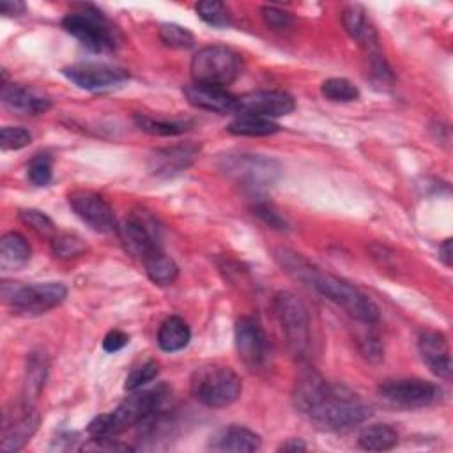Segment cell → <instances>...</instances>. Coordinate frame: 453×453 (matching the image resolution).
Segmentation results:
<instances>
[{"label":"cell","mask_w":453,"mask_h":453,"mask_svg":"<svg viewBox=\"0 0 453 453\" xmlns=\"http://www.w3.org/2000/svg\"><path fill=\"white\" fill-rule=\"evenodd\" d=\"M294 407L329 432L350 430L370 416V407L347 386L326 380L315 370H303L292 389Z\"/></svg>","instance_id":"1"},{"label":"cell","mask_w":453,"mask_h":453,"mask_svg":"<svg viewBox=\"0 0 453 453\" xmlns=\"http://www.w3.org/2000/svg\"><path fill=\"white\" fill-rule=\"evenodd\" d=\"M276 260L288 274L306 283L331 303L343 308L352 319L366 326H372L379 320L377 304L349 281L319 271V267L304 260L299 253L288 250H276Z\"/></svg>","instance_id":"2"},{"label":"cell","mask_w":453,"mask_h":453,"mask_svg":"<svg viewBox=\"0 0 453 453\" xmlns=\"http://www.w3.org/2000/svg\"><path fill=\"white\" fill-rule=\"evenodd\" d=\"M131 393L133 395L120 402L113 412L99 414L88 423L87 432L90 437L113 439L131 426H142L152 421L165 412L166 402L172 395L166 384H157L156 388L142 391L136 389Z\"/></svg>","instance_id":"3"},{"label":"cell","mask_w":453,"mask_h":453,"mask_svg":"<svg viewBox=\"0 0 453 453\" xmlns=\"http://www.w3.org/2000/svg\"><path fill=\"white\" fill-rule=\"evenodd\" d=\"M218 168L226 179L251 193L271 188L281 177V165L276 159L251 152L223 154Z\"/></svg>","instance_id":"4"},{"label":"cell","mask_w":453,"mask_h":453,"mask_svg":"<svg viewBox=\"0 0 453 453\" xmlns=\"http://www.w3.org/2000/svg\"><path fill=\"white\" fill-rule=\"evenodd\" d=\"M191 395L205 407L232 405L242 391L241 377L228 366L205 365L191 375Z\"/></svg>","instance_id":"5"},{"label":"cell","mask_w":453,"mask_h":453,"mask_svg":"<svg viewBox=\"0 0 453 453\" xmlns=\"http://www.w3.org/2000/svg\"><path fill=\"white\" fill-rule=\"evenodd\" d=\"M62 27L90 51L106 53L119 46V34L115 27L101 11L90 5L67 12L62 19Z\"/></svg>","instance_id":"6"},{"label":"cell","mask_w":453,"mask_h":453,"mask_svg":"<svg viewBox=\"0 0 453 453\" xmlns=\"http://www.w3.org/2000/svg\"><path fill=\"white\" fill-rule=\"evenodd\" d=\"M189 71L193 83L226 88L241 74V57L228 46H203L193 55Z\"/></svg>","instance_id":"7"},{"label":"cell","mask_w":453,"mask_h":453,"mask_svg":"<svg viewBox=\"0 0 453 453\" xmlns=\"http://www.w3.org/2000/svg\"><path fill=\"white\" fill-rule=\"evenodd\" d=\"M274 315L294 356L306 359L311 352V324L303 301L292 292H278L273 299Z\"/></svg>","instance_id":"8"},{"label":"cell","mask_w":453,"mask_h":453,"mask_svg":"<svg viewBox=\"0 0 453 453\" xmlns=\"http://www.w3.org/2000/svg\"><path fill=\"white\" fill-rule=\"evenodd\" d=\"M67 296V288L58 281L46 283H18L4 281L2 297L18 311L25 313H44L58 306Z\"/></svg>","instance_id":"9"},{"label":"cell","mask_w":453,"mask_h":453,"mask_svg":"<svg viewBox=\"0 0 453 453\" xmlns=\"http://www.w3.org/2000/svg\"><path fill=\"white\" fill-rule=\"evenodd\" d=\"M41 416L32 400L21 398L9 403L2 414L0 449L7 453L19 451L39 426Z\"/></svg>","instance_id":"10"},{"label":"cell","mask_w":453,"mask_h":453,"mask_svg":"<svg viewBox=\"0 0 453 453\" xmlns=\"http://www.w3.org/2000/svg\"><path fill=\"white\" fill-rule=\"evenodd\" d=\"M117 234L124 250L136 258L143 260L156 250H161L157 221L145 209L131 211L122 223L117 225Z\"/></svg>","instance_id":"11"},{"label":"cell","mask_w":453,"mask_h":453,"mask_svg":"<svg viewBox=\"0 0 453 453\" xmlns=\"http://www.w3.org/2000/svg\"><path fill=\"white\" fill-rule=\"evenodd\" d=\"M234 343L239 359L251 372H262L269 365L271 345L264 327L253 317H241L234 327Z\"/></svg>","instance_id":"12"},{"label":"cell","mask_w":453,"mask_h":453,"mask_svg":"<svg viewBox=\"0 0 453 453\" xmlns=\"http://www.w3.org/2000/svg\"><path fill=\"white\" fill-rule=\"evenodd\" d=\"M379 395L402 409H421L441 400V389L425 379H388L380 382Z\"/></svg>","instance_id":"13"},{"label":"cell","mask_w":453,"mask_h":453,"mask_svg":"<svg viewBox=\"0 0 453 453\" xmlns=\"http://www.w3.org/2000/svg\"><path fill=\"white\" fill-rule=\"evenodd\" d=\"M342 25L345 28V32L350 35V39H354L372 58V65L373 71L380 76H391L389 67L386 65V60L380 55L379 50V35L377 30L372 23V19L368 18L366 11L357 5V4H349L343 7L342 11Z\"/></svg>","instance_id":"14"},{"label":"cell","mask_w":453,"mask_h":453,"mask_svg":"<svg viewBox=\"0 0 453 453\" xmlns=\"http://www.w3.org/2000/svg\"><path fill=\"white\" fill-rule=\"evenodd\" d=\"M62 74L76 87L90 92L110 90L129 80V73L126 69L103 62H76L65 65Z\"/></svg>","instance_id":"15"},{"label":"cell","mask_w":453,"mask_h":453,"mask_svg":"<svg viewBox=\"0 0 453 453\" xmlns=\"http://www.w3.org/2000/svg\"><path fill=\"white\" fill-rule=\"evenodd\" d=\"M73 212L94 232L110 234L117 230V221L110 203L97 193L88 189H74L67 196Z\"/></svg>","instance_id":"16"},{"label":"cell","mask_w":453,"mask_h":453,"mask_svg":"<svg viewBox=\"0 0 453 453\" xmlns=\"http://www.w3.org/2000/svg\"><path fill=\"white\" fill-rule=\"evenodd\" d=\"M296 108L294 97L285 90H255L237 96L235 113H251L267 119L283 117Z\"/></svg>","instance_id":"17"},{"label":"cell","mask_w":453,"mask_h":453,"mask_svg":"<svg viewBox=\"0 0 453 453\" xmlns=\"http://www.w3.org/2000/svg\"><path fill=\"white\" fill-rule=\"evenodd\" d=\"M418 352L428 370L439 379H451V352L448 338L441 331H423L418 336Z\"/></svg>","instance_id":"18"},{"label":"cell","mask_w":453,"mask_h":453,"mask_svg":"<svg viewBox=\"0 0 453 453\" xmlns=\"http://www.w3.org/2000/svg\"><path fill=\"white\" fill-rule=\"evenodd\" d=\"M0 97L5 108L19 115H41L51 106L48 96L19 83H4Z\"/></svg>","instance_id":"19"},{"label":"cell","mask_w":453,"mask_h":453,"mask_svg":"<svg viewBox=\"0 0 453 453\" xmlns=\"http://www.w3.org/2000/svg\"><path fill=\"white\" fill-rule=\"evenodd\" d=\"M198 154L195 145H172L157 149L149 157V168L157 177H173L191 166Z\"/></svg>","instance_id":"20"},{"label":"cell","mask_w":453,"mask_h":453,"mask_svg":"<svg viewBox=\"0 0 453 453\" xmlns=\"http://www.w3.org/2000/svg\"><path fill=\"white\" fill-rule=\"evenodd\" d=\"M184 96L189 104L200 110L214 113H235L237 110V96L230 94L226 88L191 83L184 87Z\"/></svg>","instance_id":"21"},{"label":"cell","mask_w":453,"mask_h":453,"mask_svg":"<svg viewBox=\"0 0 453 453\" xmlns=\"http://www.w3.org/2000/svg\"><path fill=\"white\" fill-rule=\"evenodd\" d=\"M262 446V439L257 432L246 426H226L216 432L209 441V449L212 451H234V453H250L257 451Z\"/></svg>","instance_id":"22"},{"label":"cell","mask_w":453,"mask_h":453,"mask_svg":"<svg viewBox=\"0 0 453 453\" xmlns=\"http://www.w3.org/2000/svg\"><path fill=\"white\" fill-rule=\"evenodd\" d=\"M30 260V244L18 232H7L0 241L2 271H18Z\"/></svg>","instance_id":"23"},{"label":"cell","mask_w":453,"mask_h":453,"mask_svg":"<svg viewBox=\"0 0 453 453\" xmlns=\"http://www.w3.org/2000/svg\"><path fill=\"white\" fill-rule=\"evenodd\" d=\"M191 340V329L184 319L172 315L166 317L157 329V345L165 352L182 350Z\"/></svg>","instance_id":"24"},{"label":"cell","mask_w":453,"mask_h":453,"mask_svg":"<svg viewBox=\"0 0 453 453\" xmlns=\"http://www.w3.org/2000/svg\"><path fill=\"white\" fill-rule=\"evenodd\" d=\"M226 131L237 136H269L280 131V126L267 117L237 113V117L226 126Z\"/></svg>","instance_id":"25"},{"label":"cell","mask_w":453,"mask_h":453,"mask_svg":"<svg viewBox=\"0 0 453 453\" xmlns=\"http://www.w3.org/2000/svg\"><path fill=\"white\" fill-rule=\"evenodd\" d=\"M143 265L149 280L159 287L172 285L179 276L177 264L163 250H156L154 253L145 257Z\"/></svg>","instance_id":"26"},{"label":"cell","mask_w":453,"mask_h":453,"mask_svg":"<svg viewBox=\"0 0 453 453\" xmlns=\"http://www.w3.org/2000/svg\"><path fill=\"white\" fill-rule=\"evenodd\" d=\"M357 442L366 451H386L398 444V432L391 425L375 423L361 430Z\"/></svg>","instance_id":"27"},{"label":"cell","mask_w":453,"mask_h":453,"mask_svg":"<svg viewBox=\"0 0 453 453\" xmlns=\"http://www.w3.org/2000/svg\"><path fill=\"white\" fill-rule=\"evenodd\" d=\"M134 122L142 131L156 136H177L189 131L193 126V122L186 119H159L143 113H136Z\"/></svg>","instance_id":"28"},{"label":"cell","mask_w":453,"mask_h":453,"mask_svg":"<svg viewBox=\"0 0 453 453\" xmlns=\"http://www.w3.org/2000/svg\"><path fill=\"white\" fill-rule=\"evenodd\" d=\"M46 373H48V363H46V356L41 352H32L27 359V368H25V386H23V393L27 400L35 398L46 380Z\"/></svg>","instance_id":"29"},{"label":"cell","mask_w":453,"mask_h":453,"mask_svg":"<svg viewBox=\"0 0 453 453\" xmlns=\"http://www.w3.org/2000/svg\"><path fill=\"white\" fill-rule=\"evenodd\" d=\"M320 92L326 99L334 103H350L359 97V88L347 78H327L320 85Z\"/></svg>","instance_id":"30"},{"label":"cell","mask_w":453,"mask_h":453,"mask_svg":"<svg viewBox=\"0 0 453 453\" xmlns=\"http://www.w3.org/2000/svg\"><path fill=\"white\" fill-rule=\"evenodd\" d=\"M195 11L200 19H203L207 25L216 28H225L232 23L230 11L223 2L218 0H203L195 5Z\"/></svg>","instance_id":"31"},{"label":"cell","mask_w":453,"mask_h":453,"mask_svg":"<svg viewBox=\"0 0 453 453\" xmlns=\"http://www.w3.org/2000/svg\"><path fill=\"white\" fill-rule=\"evenodd\" d=\"M51 251L58 258H76L87 251V244L74 234H57L51 239Z\"/></svg>","instance_id":"32"},{"label":"cell","mask_w":453,"mask_h":453,"mask_svg":"<svg viewBox=\"0 0 453 453\" xmlns=\"http://www.w3.org/2000/svg\"><path fill=\"white\" fill-rule=\"evenodd\" d=\"M159 39L165 46L175 50H188L195 44V35L177 23H163L159 27Z\"/></svg>","instance_id":"33"},{"label":"cell","mask_w":453,"mask_h":453,"mask_svg":"<svg viewBox=\"0 0 453 453\" xmlns=\"http://www.w3.org/2000/svg\"><path fill=\"white\" fill-rule=\"evenodd\" d=\"M27 175L34 186H46L51 182L53 177V165L51 157L46 152L35 154L27 168Z\"/></svg>","instance_id":"34"},{"label":"cell","mask_w":453,"mask_h":453,"mask_svg":"<svg viewBox=\"0 0 453 453\" xmlns=\"http://www.w3.org/2000/svg\"><path fill=\"white\" fill-rule=\"evenodd\" d=\"M159 373V365L157 361L154 359H149L145 363H142L140 366L133 368L131 373L126 377V382H124V389L126 391H136L140 389L142 386L149 384L150 380H154Z\"/></svg>","instance_id":"35"},{"label":"cell","mask_w":453,"mask_h":453,"mask_svg":"<svg viewBox=\"0 0 453 453\" xmlns=\"http://www.w3.org/2000/svg\"><path fill=\"white\" fill-rule=\"evenodd\" d=\"M32 142V133L18 126H4L0 129V147L2 150H19Z\"/></svg>","instance_id":"36"},{"label":"cell","mask_w":453,"mask_h":453,"mask_svg":"<svg viewBox=\"0 0 453 453\" xmlns=\"http://www.w3.org/2000/svg\"><path fill=\"white\" fill-rule=\"evenodd\" d=\"M19 219L30 226L34 232L39 235H55V223L51 221L50 216H46L42 211L37 209H21L19 211Z\"/></svg>","instance_id":"37"},{"label":"cell","mask_w":453,"mask_h":453,"mask_svg":"<svg viewBox=\"0 0 453 453\" xmlns=\"http://www.w3.org/2000/svg\"><path fill=\"white\" fill-rule=\"evenodd\" d=\"M262 18L267 23V27H271L273 30H287L292 27V16L287 11H281L278 7L273 5H265L262 7Z\"/></svg>","instance_id":"38"},{"label":"cell","mask_w":453,"mask_h":453,"mask_svg":"<svg viewBox=\"0 0 453 453\" xmlns=\"http://www.w3.org/2000/svg\"><path fill=\"white\" fill-rule=\"evenodd\" d=\"M253 212L260 218V219H264L269 226H273V228H280V230H283V228H288V223L285 221V218L281 216V214H278L269 203H265V202H257L255 205H253Z\"/></svg>","instance_id":"39"},{"label":"cell","mask_w":453,"mask_h":453,"mask_svg":"<svg viewBox=\"0 0 453 453\" xmlns=\"http://www.w3.org/2000/svg\"><path fill=\"white\" fill-rule=\"evenodd\" d=\"M127 342H129L127 333H124V331H120V329H111V331H108L106 336L103 338V349H104V352L113 354V352L122 350V349L127 345Z\"/></svg>","instance_id":"40"},{"label":"cell","mask_w":453,"mask_h":453,"mask_svg":"<svg viewBox=\"0 0 453 453\" xmlns=\"http://www.w3.org/2000/svg\"><path fill=\"white\" fill-rule=\"evenodd\" d=\"M0 12L5 14V16H18V14H23L25 12V4L23 2H11V0H4L0 2Z\"/></svg>","instance_id":"41"},{"label":"cell","mask_w":453,"mask_h":453,"mask_svg":"<svg viewBox=\"0 0 453 453\" xmlns=\"http://www.w3.org/2000/svg\"><path fill=\"white\" fill-rule=\"evenodd\" d=\"M304 449H306V444L303 442V439H287L278 448V451H304Z\"/></svg>","instance_id":"42"},{"label":"cell","mask_w":453,"mask_h":453,"mask_svg":"<svg viewBox=\"0 0 453 453\" xmlns=\"http://www.w3.org/2000/svg\"><path fill=\"white\" fill-rule=\"evenodd\" d=\"M439 258L444 262V265H451V239H446L439 246Z\"/></svg>","instance_id":"43"}]
</instances>
